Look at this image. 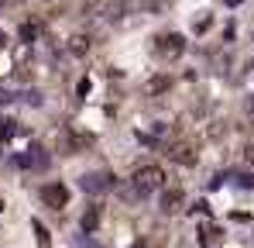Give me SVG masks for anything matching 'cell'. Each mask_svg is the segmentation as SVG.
Returning <instances> with one entry per match:
<instances>
[{
  "label": "cell",
  "instance_id": "obj_10",
  "mask_svg": "<svg viewBox=\"0 0 254 248\" xmlns=\"http://www.w3.org/2000/svg\"><path fill=\"white\" fill-rule=\"evenodd\" d=\"M35 31H38L35 24H24V28H21V38H24V41H31V38H35Z\"/></svg>",
  "mask_w": 254,
  "mask_h": 248
},
{
  "label": "cell",
  "instance_id": "obj_4",
  "mask_svg": "<svg viewBox=\"0 0 254 248\" xmlns=\"http://www.w3.org/2000/svg\"><path fill=\"white\" fill-rule=\"evenodd\" d=\"M182 48H186L182 35H162V38H158V52H162V55H179Z\"/></svg>",
  "mask_w": 254,
  "mask_h": 248
},
{
  "label": "cell",
  "instance_id": "obj_14",
  "mask_svg": "<svg viewBox=\"0 0 254 248\" xmlns=\"http://www.w3.org/2000/svg\"><path fill=\"white\" fill-rule=\"evenodd\" d=\"M227 3H230V7H234V3H241V0H227Z\"/></svg>",
  "mask_w": 254,
  "mask_h": 248
},
{
  "label": "cell",
  "instance_id": "obj_12",
  "mask_svg": "<svg viewBox=\"0 0 254 248\" xmlns=\"http://www.w3.org/2000/svg\"><path fill=\"white\" fill-rule=\"evenodd\" d=\"M72 41H76V45H69L72 52H86V38H72Z\"/></svg>",
  "mask_w": 254,
  "mask_h": 248
},
{
  "label": "cell",
  "instance_id": "obj_8",
  "mask_svg": "<svg viewBox=\"0 0 254 248\" xmlns=\"http://www.w3.org/2000/svg\"><path fill=\"white\" fill-rule=\"evenodd\" d=\"M14 134V121H0V141Z\"/></svg>",
  "mask_w": 254,
  "mask_h": 248
},
{
  "label": "cell",
  "instance_id": "obj_11",
  "mask_svg": "<svg viewBox=\"0 0 254 248\" xmlns=\"http://www.w3.org/2000/svg\"><path fill=\"white\" fill-rule=\"evenodd\" d=\"M35 231H38V242H42V245H45V248H48V231H45L42 224H35Z\"/></svg>",
  "mask_w": 254,
  "mask_h": 248
},
{
  "label": "cell",
  "instance_id": "obj_7",
  "mask_svg": "<svg viewBox=\"0 0 254 248\" xmlns=\"http://www.w3.org/2000/svg\"><path fill=\"white\" fill-rule=\"evenodd\" d=\"M96 221H100V207H89V210H86V217H83V228H86V231H93V228H96Z\"/></svg>",
  "mask_w": 254,
  "mask_h": 248
},
{
  "label": "cell",
  "instance_id": "obj_6",
  "mask_svg": "<svg viewBox=\"0 0 254 248\" xmlns=\"http://www.w3.org/2000/svg\"><path fill=\"white\" fill-rule=\"evenodd\" d=\"M179 204H182V193H179V190H169V193L162 197V207H165L169 214H175V210H179Z\"/></svg>",
  "mask_w": 254,
  "mask_h": 248
},
{
  "label": "cell",
  "instance_id": "obj_15",
  "mask_svg": "<svg viewBox=\"0 0 254 248\" xmlns=\"http://www.w3.org/2000/svg\"><path fill=\"white\" fill-rule=\"evenodd\" d=\"M0 45H3V31H0Z\"/></svg>",
  "mask_w": 254,
  "mask_h": 248
},
{
  "label": "cell",
  "instance_id": "obj_2",
  "mask_svg": "<svg viewBox=\"0 0 254 248\" xmlns=\"http://www.w3.org/2000/svg\"><path fill=\"white\" fill-rule=\"evenodd\" d=\"M42 200H45V207H52V210H62V207L69 204V190H65L62 183H48L42 190Z\"/></svg>",
  "mask_w": 254,
  "mask_h": 248
},
{
  "label": "cell",
  "instance_id": "obj_5",
  "mask_svg": "<svg viewBox=\"0 0 254 248\" xmlns=\"http://www.w3.org/2000/svg\"><path fill=\"white\" fill-rule=\"evenodd\" d=\"M199 242H203V248H216L220 245V228H203L199 231Z\"/></svg>",
  "mask_w": 254,
  "mask_h": 248
},
{
  "label": "cell",
  "instance_id": "obj_13",
  "mask_svg": "<svg viewBox=\"0 0 254 248\" xmlns=\"http://www.w3.org/2000/svg\"><path fill=\"white\" fill-rule=\"evenodd\" d=\"M244 159H248V162H254V145L248 148V152H244Z\"/></svg>",
  "mask_w": 254,
  "mask_h": 248
},
{
  "label": "cell",
  "instance_id": "obj_3",
  "mask_svg": "<svg viewBox=\"0 0 254 248\" xmlns=\"http://www.w3.org/2000/svg\"><path fill=\"white\" fill-rule=\"evenodd\" d=\"M169 155L175 159V162H182V165H192V162H196V145H192V141H182V145L172 148Z\"/></svg>",
  "mask_w": 254,
  "mask_h": 248
},
{
  "label": "cell",
  "instance_id": "obj_16",
  "mask_svg": "<svg viewBox=\"0 0 254 248\" xmlns=\"http://www.w3.org/2000/svg\"><path fill=\"white\" fill-rule=\"evenodd\" d=\"M251 107H254V100H251Z\"/></svg>",
  "mask_w": 254,
  "mask_h": 248
},
{
  "label": "cell",
  "instance_id": "obj_1",
  "mask_svg": "<svg viewBox=\"0 0 254 248\" xmlns=\"http://www.w3.org/2000/svg\"><path fill=\"white\" fill-rule=\"evenodd\" d=\"M134 190L137 193H155V190H162L165 186V172L158 169V165H141L137 172H134Z\"/></svg>",
  "mask_w": 254,
  "mask_h": 248
},
{
  "label": "cell",
  "instance_id": "obj_9",
  "mask_svg": "<svg viewBox=\"0 0 254 248\" xmlns=\"http://www.w3.org/2000/svg\"><path fill=\"white\" fill-rule=\"evenodd\" d=\"M165 86H169V80H151V83H148V90H151V93H162Z\"/></svg>",
  "mask_w": 254,
  "mask_h": 248
}]
</instances>
